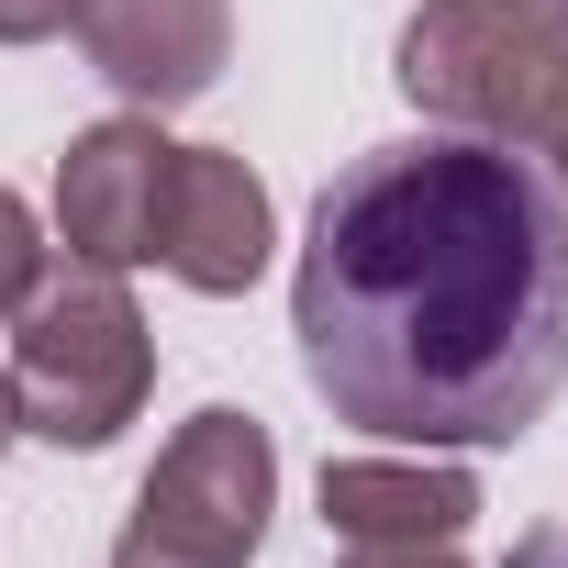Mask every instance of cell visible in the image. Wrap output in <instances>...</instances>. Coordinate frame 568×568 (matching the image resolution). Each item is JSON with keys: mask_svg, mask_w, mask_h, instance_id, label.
I'll list each match as a JSON object with an SVG mask.
<instances>
[{"mask_svg": "<svg viewBox=\"0 0 568 568\" xmlns=\"http://www.w3.org/2000/svg\"><path fill=\"white\" fill-rule=\"evenodd\" d=\"M302 379L390 446H513L568 390V212L479 134L357 145L302 223Z\"/></svg>", "mask_w": 568, "mask_h": 568, "instance_id": "obj_1", "label": "cell"}, {"mask_svg": "<svg viewBox=\"0 0 568 568\" xmlns=\"http://www.w3.org/2000/svg\"><path fill=\"white\" fill-rule=\"evenodd\" d=\"M156 390V335L123 291V267H90V256H45V278L12 302V402H23V435L45 446H79L101 457Z\"/></svg>", "mask_w": 568, "mask_h": 568, "instance_id": "obj_2", "label": "cell"}, {"mask_svg": "<svg viewBox=\"0 0 568 568\" xmlns=\"http://www.w3.org/2000/svg\"><path fill=\"white\" fill-rule=\"evenodd\" d=\"M390 79L435 134H479L513 156H546L568 134V34L535 0H424Z\"/></svg>", "mask_w": 568, "mask_h": 568, "instance_id": "obj_3", "label": "cell"}, {"mask_svg": "<svg viewBox=\"0 0 568 568\" xmlns=\"http://www.w3.org/2000/svg\"><path fill=\"white\" fill-rule=\"evenodd\" d=\"M267 513H278V446H267L256 413L212 402V413H190L156 446L112 568H245L256 535H267Z\"/></svg>", "mask_w": 568, "mask_h": 568, "instance_id": "obj_4", "label": "cell"}, {"mask_svg": "<svg viewBox=\"0 0 568 568\" xmlns=\"http://www.w3.org/2000/svg\"><path fill=\"white\" fill-rule=\"evenodd\" d=\"M168 134L156 112H112L90 134H68L57 156V245L90 267H156V223H168Z\"/></svg>", "mask_w": 568, "mask_h": 568, "instance_id": "obj_5", "label": "cell"}, {"mask_svg": "<svg viewBox=\"0 0 568 568\" xmlns=\"http://www.w3.org/2000/svg\"><path fill=\"white\" fill-rule=\"evenodd\" d=\"M267 179L234 156V145H179L168 156V223H156V267L201 302H234L267 278Z\"/></svg>", "mask_w": 568, "mask_h": 568, "instance_id": "obj_6", "label": "cell"}, {"mask_svg": "<svg viewBox=\"0 0 568 568\" xmlns=\"http://www.w3.org/2000/svg\"><path fill=\"white\" fill-rule=\"evenodd\" d=\"M79 45L134 112H179L234 57V0H79Z\"/></svg>", "mask_w": 568, "mask_h": 568, "instance_id": "obj_7", "label": "cell"}, {"mask_svg": "<svg viewBox=\"0 0 568 568\" xmlns=\"http://www.w3.org/2000/svg\"><path fill=\"white\" fill-rule=\"evenodd\" d=\"M479 513L468 468H402V457H335L324 468V524L346 546H457Z\"/></svg>", "mask_w": 568, "mask_h": 568, "instance_id": "obj_8", "label": "cell"}, {"mask_svg": "<svg viewBox=\"0 0 568 568\" xmlns=\"http://www.w3.org/2000/svg\"><path fill=\"white\" fill-rule=\"evenodd\" d=\"M45 234H34V212H23V190H0V313H12L23 291H34V278H45Z\"/></svg>", "mask_w": 568, "mask_h": 568, "instance_id": "obj_9", "label": "cell"}, {"mask_svg": "<svg viewBox=\"0 0 568 568\" xmlns=\"http://www.w3.org/2000/svg\"><path fill=\"white\" fill-rule=\"evenodd\" d=\"M79 23V0H0V45H45Z\"/></svg>", "mask_w": 568, "mask_h": 568, "instance_id": "obj_10", "label": "cell"}, {"mask_svg": "<svg viewBox=\"0 0 568 568\" xmlns=\"http://www.w3.org/2000/svg\"><path fill=\"white\" fill-rule=\"evenodd\" d=\"M335 568H457L446 546H346Z\"/></svg>", "mask_w": 568, "mask_h": 568, "instance_id": "obj_11", "label": "cell"}, {"mask_svg": "<svg viewBox=\"0 0 568 568\" xmlns=\"http://www.w3.org/2000/svg\"><path fill=\"white\" fill-rule=\"evenodd\" d=\"M501 568H568V513L557 524H535V535H513V557Z\"/></svg>", "mask_w": 568, "mask_h": 568, "instance_id": "obj_12", "label": "cell"}, {"mask_svg": "<svg viewBox=\"0 0 568 568\" xmlns=\"http://www.w3.org/2000/svg\"><path fill=\"white\" fill-rule=\"evenodd\" d=\"M23 435V402H12V368H0V446H12Z\"/></svg>", "mask_w": 568, "mask_h": 568, "instance_id": "obj_13", "label": "cell"}, {"mask_svg": "<svg viewBox=\"0 0 568 568\" xmlns=\"http://www.w3.org/2000/svg\"><path fill=\"white\" fill-rule=\"evenodd\" d=\"M546 168H557V179H546V190H557V212H568V134H557V145H546Z\"/></svg>", "mask_w": 568, "mask_h": 568, "instance_id": "obj_14", "label": "cell"}, {"mask_svg": "<svg viewBox=\"0 0 568 568\" xmlns=\"http://www.w3.org/2000/svg\"><path fill=\"white\" fill-rule=\"evenodd\" d=\"M535 12H546V23H557V34H568V0H535Z\"/></svg>", "mask_w": 568, "mask_h": 568, "instance_id": "obj_15", "label": "cell"}]
</instances>
